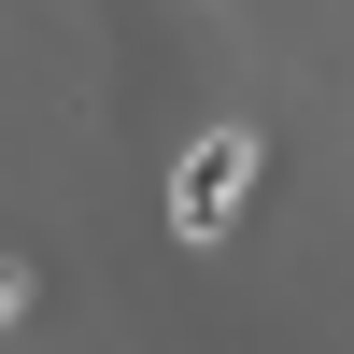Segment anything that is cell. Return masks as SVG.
Masks as SVG:
<instances>
[{"label": "cell", "instance_id": "cell-1", "mask_svg": "<svg viewBox=\"0 0 354 354\" xmlns=\"http://www.w3.org/2000/svg\"><path fill=\"white\" fill-rule=\"evenodd\" d=\"M255 170H270V142H255V128H198L185 170H170V227H185V241H227L241 198H255Z\"/></svg>", "mask_w": 354, "mask_h": 354}, {"label": "cell", "instance_id": "cell-2", "mask_svg": "<svg viewBox=\"0 0 354 354\" xmlns=\"http://www.w3.org/2000/svg\"><path fill=\"white\" fill-rule=\"evenodd\" d=\"M15 312H28V270H15V255H0V326H15Z\"/></svg>", "mask_w": 354, "mask_h": 354}]
</instances>
